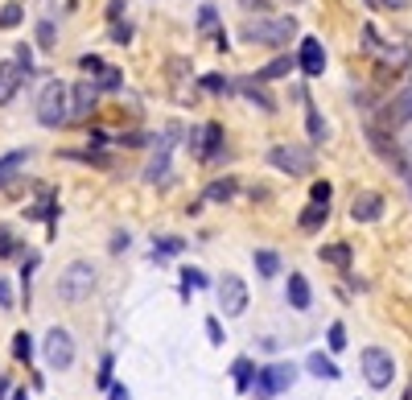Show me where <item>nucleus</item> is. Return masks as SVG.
<instances>
[{
	"mask_svg": "<svg viewBox=\"0 0 412 400\" xmlns=\"http://www.w3.org/2000/svg\"><path fill=\"white\" fill-rule=\"evenodd\" d=\"M293 380H297V368H293V364H268V368L256 372L252 392H256V400H272V397H281V392H289Z\"/></svg>",
	"mask_w": 412,
	"mask_h": 400,
	"instance_id": "5",
	"label": "nucleus"
},
{
	"mask_svg": "<svg viewBox=\"0 0 412 400\" xmlns=\"http://www.w3.org/2000/svg\"><path fill=\"white\" fill-rule=\"evenodd\" d=\"M99 384L111 388V355H103V364H99Z\"/></svg>",
	"mask_w": 412,
	"mask_h": 400,
	"instance_id": "40",
	"label": "nucleus"
},
{
	"mask_svg": "<svg viewBox=\"0 0 412 400\" xmlns=\"http://www.w3.org/2000/svg\"><path fill=\"white\" fill-rule=\"evenodd\" d=\"M25 78H29V74H25V70H21L12 58H8V62H0V107H4V103L17 95V87H21Z\"/></svg>",
	"mask_w": 412,
	"mask_h": 400,
	"instance_id": "15",
	"label": "nucleus"
},
{
	"mask_svg": "<svg viewBox=\"0 0 412 400\" xmlns=\"http://www.w3.org/2000/svg\"><path fill=\"white\" fill-rule=\"evenodd\" d=\"M8 252H12V231L0 227V256H8Z\"/></svg>",
	"mask_w": 412,
	"mask_h": 400,
	"instance_id": "45",
	"label": "nucleus"
},
{
	"mask_svg": "<svg viewBox=\"0 0 412 400\" xmlns=\"http://www.w3.org/2000/svg\"><path fill=\"white\" fill-rule=\"evenodd\" d=\"M376 8H396V12H404V8H412V0H376Z\"/></svg>",
	"mask_w": 412,
	"mask_h": 400,
	"instance_id": "43",
	"label": "nucleus"
},
{
	"mask_svg": "<svg viewBox=\"0 0 412 400\" xmlns=\"http://www.w3.org/2000/svg\"><path fill=\"white\" fill-rule=\"evenodd\" d=\"M219 306H223L227 318H239L248 310V285H243V277L223 273V281H219Z\"/></svg>",
	"mask_w": 412,
	"mask_h": 400,
	"instance_id": "9",
	"label": "nucleus"
},
{
	"mask_svg": "<svg viewBox=\"0 0 412 400\" xmlns=\"http://www.w3.org/2000/svg\"><path fill=\"white\" fill-rule=\"evenodd\" d=\"M297 66H301V74H305V78H322V74H326V50H322V41H318V37H305V41H301Z\"/></svg>",
	"mask_w": 412,
	"mask_h": 400,
	"instance_id": "12",
	"label": "nucleus"
},
{
	"mask_svg": "<svg viewBox=\"0 0 412 400\" xmlns=\"http://www.w3.org/2000/svg\"><path fill=\"white\" fill-rule=\"evenodd\" d=\"M235 178H219V182H210L206 186V194H202V202H231L235 198Z\"/></svg>",
	"mask_w": 412,
	"mask_h": 400,
	"instance_id": "19",
	"label": "nucleus"
},
{
	"mask_svg": "<svg viewBox=\"0 0 412 400\" xmlns=\"http://www.w3.org/2000/svg\"><path fill=\"white\" fill-rule=\"evenodd\" d=\"M314 202L330 207V182H314Z\"/></svg>",
	"mask_w": 412,
	"mask_h": 400,
	"instance_id": "39",
	"label": "nucleus"
},
{
	"mask_svg": "<svg viewBox=\"0 0 412 400\" xmlns=\"http://www.w3.org/2000/svg\"><path fill=\"white\" fill-rule=\"evenodd\" d=\"M206 339H210L215 347H223V326H219V318H206Z\"/></svg>",
	"mask_w": 412,
	"mask_h": 400,
	"instance_id": "38",
	"label": "nucleus"
},
{
	"mask_svg": "<svg viewBox=\"0 0 412 400\" xmlns=\"http://www.w3.org/2000/svg\"><path fill=\"white\" fill-rule=\"evenodd\" d=\"M359 37H363V54H371V58H380V74H404L409 70V62H412V54H409V45L404 41H384L380 33H376V25L367 21L363 29H359Z\"/></svg>",
	"mask_w": 412,
	"mask_h": 400,
	"instance_id": "1",
	"label": "nucleus"
},
{
	"mask_svg": "<svg viewBox=\"0 0 412 400\" xmlns=\"http://www.w3.org/2000/svg\"><path fill=\"white\" fill-rule=\"evenodd\" d=\"M293 66H297V58H293V54H281V58H272L268 66H260L252 78H256V83H277V78H285Z\"/></svg>",
	"mask_w": 412,
	"mask_h": 400,
	"instance_id": "16",
	"label": "nucleus"
},
{
	"mask_svg": "<svg viewBox=\"0 0 412 400\" xmlns=\"http://www.w3.org/2000/svg\"><path fill=\"white\" fill-rule=\"evenodd\" d=\"M124 8H128V0H107V17L120 25V17H124Z\"/></svg>",
	"mask_w": 412,
	"mask_h": 400,
	"instance_id": "41",
	"label": "nucleus"
},
{
	"mask_svg": "<svg viewBox=\"0 0 412 400\" xmlns=\"http://www.w3.org/2000/svg\"><path fill=\"white\" fill-rule=\"evenodd\" d=\"M12 400H29V397H25V388H21V392H12Z\"/></svg>",
	"mask_w": 412,
	"mask_h": 400,
	"instance_id": "50",
	"label": "nucleus"
},
{
	"mask_svg": "<svg viewBox=\"0 0 412 400\" xmlns=\"http://www.w3.org/2000/svg\"><path fill=\"white\" fill-rule=\"evenodd\" d=\"M380 215H384V198H380V194H371V190H367V194H355V202H351V219H355V223H376Z\"/></svg>",
	"mask_w": 412,
	"mask_h": 400,
	"instance_id": "13",
	"label": "nucleus"
},
{
	"mask_svg": "<svg viewBox=\"0 0 412 400\" xmlns=\"http://www.w3.org/2000/svg\"><path fill=\"white\" fill-rule=\"evenodd\" d=\"M41 351H45V364H50L54 372H66V368L74 364V339H70L62 326H54V330L45 335V347H41Z\"/></svg>",
	"mask_w": 412,
	"mask_h": 400,
	"instance_id": "10",
	"label": "nucleus"
},
{
	"mask_svg": "<svg viewBox=\"0 0 412 400\" xmlns=\"http://www.w3.org/2000/svg\"><path fill=\"white\" fill-rule=\"evenodd\" d=\"M359 364H363V376H367L371 388H388V384L396 380V364H392V355H388L384 347H367Z\"/></svg>",
	"mask_w": 412,
	"mask_h": 400,
	"instance_id": "7",
	"label": "nucleus"
},
{
	"mask_svg": "<svg viewBox=\"0 0 412 400\" xmlns=\"http://www.w3.org/2000/svg\"><path fill=\"white\" fill-rule=\"evenodd\" d=\"M8 397V380H0V400Z\"/></svg>",
	"mask_w": 412,
	"mask_h": 400,
	"instance_id": "49",
	"label": "nucleus"
},
{
	"mask_svg": "<svg viewBox=\"0 0 412 400\" xmlns=\"http://www.w3.org/2000/svg\"><path fill=\"white\" fill-rule=\"evenodd\" d=\"M243 8H256V12H268V0H243Z\"/></svg>",
	"mask_w": 412,
	"mask_h": 400,
	"instance_id": "48",
	"label": "nucleus"
},
{
	"mask_svg": "<svg viewBox=\"0 0 412 400\" xmlns=\"http://www.w3.org/2000/svg\"><path fill=\"white\" fill-rule=\"evenodd\" d=\"M289 306L293 310H310V281L301 273H289Z\"/></svg>",
	"mask_w": 412,
	"mask_h": 400,
	"instance_id": "18",
	"label": "nucleus"
},
{
	"mask_svg": "<svg viewBox=\"0 0 412 400\" xmlns=\"http://www.w3.org/2000/svg\"><path fill=\"white\" fill-rule=\"evenodd\" d=\"M268 165L289 173V178H301V173H314V149H301V145H272L268 149Z\"/></svg>",
	"mask_w": 412,
	"mask_h": 400,
	"instance_id": "6",
	"label": "nucleus"
},
{
	"mask_svg": "<svg viewBox=\"0 0 412 400\" xmlns=\"http://www.w3.org/2000/svg\"><path fill=\"white\" fill-rule=\"evenodd\" d=\"M310 372H314L318 380H338V376H343V372H338V364H334L330 355H322V351H314V355H310Z\"/></svg>",
	"mask_w": 412,
	"mask_h": 400,
	"instance_id": "21",
	"label": "nucleus"
},
{
	"mask_svg": "<svg viewBox=\"0 0 412 400\" xmlns=\"http://www.w3.org/2000/svg\"><path fill=\"white\" fill-rule=\"evenodd\" d=\"M95 87H103V91H116L120 83H124V70H116V66H103L99 70V78H91Z\"/></svg>",
	"mask_w": 412,
	"mask_h": 400,
	"instance_id": "30",
	"label": "nucleus"
},
{
	"mask_svg": "<svg viewBox=\"0 0 412 400\" xmlns=\"http://www.w3.org/2000/svg\"><path fill=\"white\" fill-rule=\"evenodd\" d=\"M91 289H95V269L87 260H74V264L62 269V277H58V297L62 302L78 306L83 297H91Z\"/></svg>",
	"mask_w": 412,
	"mask_h": 400,
	"instance_id": "4",
	"label": "nucleus"
},
{
	"mask_svg": "<svg viewBox=\"0 0 412 400\" xmlns=\"http://www.w3.org/2000/svg\"><path fill=\"white\" fill-rule=\"evenodd\" d=\"M0 306H4V310H12V293H8V285H4V281H0Z\"/></svg>",
	"mask_w": 412,
	"mask_h": 400,
	"instance_id": "47",
	"label": "nucleus"
},
{
	"mask_svg": "<svg viewBox=\"0 0 412 400\" xmlns=\"http://www.w3.org/2000/svg\"><path fill=\"white\" fill-rule=\"evenodd\" d=\"M363 4H367V8H376V0H363Z\"/></svg>",
	"mask_w": 412,
	"mask_h": 400,
	"instance_id": "51",
	"label": "nucleus"
},
{
	"mask_svg": "<svg viewBox=\"0 0 412 400\" xmlns=\"http://www.w3.org/2000/svg\"><path fill=\"white\" fill-rule=\"evenodd\" d=\"M25 161H29V149H17V153H4L0 157V186L17 173V169H25Z\"/></svg>",
	"mask_w": 412,
	"mask_h": 400,
	"instance_id": "22",
	"label": "nucleus"
},
{
	"mask_svg": "<svg viewBox=\"0 0 412 400\" xmlns=\"http://www.w3.org/2000/svg\"><path fill=\"white\" fill-rule=\"evenodd\" d=\"M202 91H210V95H227L231 83H227V74H202Z\"/></svg>",
	"mask_w": 412,
	"mask_h": 400,
	"instance_id": "31",
	"label": "nucleus"
},
{
	"mask_svg": "<svg viewBox=\"0 0 412 400\" xmlns=\"http://www.w3.org/2000/svg\"><path fill=\"white\" fill-rule=\"evenodd\" d=\"M95 99H99V87H95L91 78L74 83V91H70V116H91Z\"/></svg>",
	"mask_w": 412,
	"mask_h": 400,
	"instance_id": "14",
	"label": "nucleus"
},
{
	"mask_svg": "<svg viewBox=\"0 0 412 400\" xmlns=\"http://www.w3.org/2000/svg\"><path fill=\"white\" fill-rule=\"evenodd\" d=\"M190 289H206V273L202 269H182V297L190 302Z\"/></svg>",
	"mask_w": 412,
	"mask_h": 400,
	"instance_id": "27",
	"label": "nucleus"
},
{
	"mask_svg": "<svg viewBox=\"0 0 412 400\" xmlns=\"http://www.w3.org/2000/svg\"><path fill=\"white\" fill-rule=\"evenodd\" d=\"M149 182H169V140H165L161 153L153 157V165H149Z\"/></svg>",
	"mask_w": 412,
	"mask_h": 400,
	"instance_id": "23",
	"label": "nucleus"
},
{
	"mask_svg": "<svg viewBox=\"0 0 412 400\" xmlns=\"http://www.w3.org/2000/svg\"><path fill=\"white\" fill-rule=\"evenodd\" d=\"M235 87H239V91H243V95H248V99H252L256 107H264V112H277V99H272V95L264 91V83H256L252 74H248V78H239Z\"/></svg>",
	"mask_w": 412,
	"mask_h": 400,
	"instance_id": "17",
	"label": "nucleus"
},
{
	"mask_svg": "<svg viewBox=\"0 0 412 400\" xmlns=\"http://www.w3.org/2000/svg\"><path fill=\"white\" fill-rule=\"evenodd\" d=\"M322 260L347 269V264H351V248H347V244H330V248H322Z\"/></svg>",
	"mask_w": 412,
	"mask_h": 400,
	"instance_id": "28",
	"label": "nucleus"
},
{
	"mask_svg": "<svg viewBox=\"0 0 412 400\" xmlns=\"http://www.w3.org/2000/svg\"><path fill=\"white\" fill-rule=\"evenodd\" d=\"M326 219H330V207H322V202H310V207L301 211V219H297V223H301V231H318Z\"/></svg>",
	"mask_w": 412,
	"mask_h": 400,
	"instance_id": "20",
	"label": "nucleus"
},
{
	"mask_svg": "<svg viewBox=\"0 0 412 400\" xmlns=\"http://www.w3.org/2000/svg\"><path fill=\"white\" fill-rule=\"evenodd\" d=\"M12 355L21 359V364H29V355H33V339L21 330V335H12Z\"/></svg>",
	"mask_w": 412,
	"mask_h": 400,
	"instance_id": "33",
	"label": "nucleus"
},
{
	"mask_svg": "<svg viewBox=\"0 0 412 400\" xmlns=\"http://www.w3.org/2000/svg\"><path fill=\"white\" fill-rule=\"evenodd\" d=\"M235 384H239V392H248L252 388V380H256V368H252V359H235Z\"/></svg>",
	"mask_w": 412,
	"mask_h": 400,
	"instance_id": "29",
	"label": "nucleus"
},
{
	"mask_svg": "<svg viewBox=\"0 0 412 400\" xmlns=\"http://www.w3.org/2000/svg\"><path fill=\"white\" fill-rule=\"evenodd\" d=\"M37 120H41L45 128H62V124L70 120V91H66V83L50 78V83L41 87V95H37Z\"/></svg>",
	"mask_w": 412,
	"mask_h": 400,
	"instance_id": "3",
	"label": "nucleus"
},
{
	"mask_svg": "<svg viewBox=\"0 0 412 400\" xmlns=\"http://www.w3.org/2000/svg\"><path fill=\"white\" fill-rule=\"evenodd\" d=\"M293 33H297V17H256V21L248 17L239 29V37L252 45H285Z\"/></svg>",
	"mask_w": 412,
	"mask_h": 400,
	"instance_id": "2",
	"label": "nucleus"
},
{
	"mask_svg": "<svg viewBox=\"0 0 412 400\" xmlns=\"http://www.w3.org/2000/svg\"><path fill=\"white\" fill-rule=\"evenodd\" d=\"M21 17H25V12H21V4H4V8H0V29H17V25H21Z\"/></svg>",
	"mask_w": 412,
	"mask_h": 400,
	"instance_id": "34",
	"label": "nucleus"
},
{
	"mask_svg": "<svg viewBox=\"0 0 412 400\" xmlns=\"http://www.w3.org/2000/svg\"><path fill=\"white\" fill-rule=\"evenodd\" d=\"M87 145H91V149H103V145H107V132H99V128L87 132Z\"/></svg>",
	"mask_w": 412,
	"mask_h": 400,
	"instance_id": "44",
	"label": "nucleus"
},
{
	"mask_svg": "<svg viewBox=\"0 0 412 400\" xmlns=\"http://www.w3.org/2000/svg\"><path fill=\"white\" fill-rule=\"evenodd\" d=\"M223 124H202V128H190V149L202 157V161H215V157H223Z\"/></svg>",
	"mask_w": 412,
	"mask_h": 400,
	"instance_id": "8",
	"label": "nucleus"
},
{
	"mask_svg": "<svg viewBox=\"0 0 412 400\" xmlns=\"http://www.w3.org/2000/svg\"><path fill=\"white\" fill-rule=\"evenodd\" d=\"M289 4H301V0H289Z\"/></svg>",
	"mask_w": 412,
	"mask_h": 400,
	"instance_id": "52",
	"label": "nucleus"
},
{
	"mask_svg": "<svg viewBox=\"0 0 412 400\" xmlns=\"http://www.w3.org/2000/svg\"><path fill=\"white\" fill-rule=\"evenodd\" d=\"M107 392H111V397H107V400H132V397H128V388H124V384H111Z\"/></svg>",
	"mask_w": 412,
	"mask_h": 400,
	"instance_id": "46",
	"label": "nucleus"
},
{
	"mask_svg": "<svg viewBox=\"0 0 412 400\" xmlns=\"http://www.w3.org/2000/svg\"><path fill=\"white\" fill-rule=\"evenodd\" d=\"M111 41H116V45H128V41H132V25H128V21L116 25V29H111Z\"/></svg>",
	"mask_w": 412,
	"mask_h": 400,
	"instance_id": "37",
	"label": "nucleus"
},
{
	"mask_svg": "<svg viewBox=\"0 0 412 400\" xmlns=\"http://www.w3.org/2000/svg\"><path fill=\"white\" fill-rule=\"evenodd\" d=\"M198 33H215V37L223 33V29H219V8H215V4H202V8H198Z\"/></svg>",
	"mask_w": 412,
	"mask_h": 400,
	"instance_id": "24",
	"label": "nucleus"
},
{
	"mask_svg": "<svg viewBox=\"0 0 412 400\" xmlns=\"http://www.w3.org/2000/svg\"><path fill=\"white\" fill-rule=\"evenodd\" d=\"M384 124H388V128H404V124H412V83H404V87L384 103Z\"/></svg>",
	"mask_w": 412,
	"mask_h": 400,
	"instance_id": "11",
	"label": "nucleus"
},
{
	"mask_svg": "<svg viewBox=\"0 0 412 400\" xmlns=\"http://www.w3.org/2000/svg\"><path fill=\"white\" fill-rule=\"evenodd\" d=\"M78 66H83L87 74H91V70H103V62H99L95 54H83V58H78Z\"/></svg>",
	"mask_w": 412,
	"mask_h": 400,
	"instance_id": "42",
	"label": "nucleus"
},
{
	"mask_svg": "<svg viewBox=\"0 0 412 400\" xmlns=\"http://www.w3.org/2000/svg\"><path fill=\"white\" fill-rule=\"evenodd\" d=\"M326 343H330V351H343V347H347V326H343V322H334V326H330V335H326Z\"/></svg>",
	"mask_w": 412,
	"mask_h": 400,
	"instance_id": "35",
	"label": "nucleus"
},
{
	"mask_svg": "<svg viewBox=\"0 0 412 400\" xmlns=\"http://www.w3.org/2000/svg\"><path fill=\"white\" fill-rule=\"evenodd\" d=\"M305 124H310V140H314V145H322V140H326V120L318 116V107H314V103L305 107Z\"/></svg>",
	"mask_w": 412,
	"mask_h": 400,
	"instance_id": "25",
	"label": "nucleus"
},
{
	"mask_svg": "<svg viewBox=\"0 0 412 400\" xmlns=\"http://www.w3.org/2000/svg\"><path fill=\"white\" fill-rule=\"evenodd\" d=\"M37 45H41V50L54 45V21H41V25H37Z\"/></svg>",
	"mask_w": 412,
	"mask_h": 400,
	"instance_id": "36",
	"label": "nucleus"
},
{
	"mask_svg": "<svg viewBox=\"0 0 412 400\" xmlns=\"http://www.w3.org/2000/svg\"><path fill=\"white\" fill-rule=\"evenodd\" d=\"M182 252V240L177 235H161L157 244H153V256H177Z\"/></svg>",
	"mask_w": 412,
	"mask_h": 400,
	"instance_id": "32",
	"label": "nucleus"
},
{
	"mask_svg": "<svg viewBox=\"0 0 412 400\" xmlns=\"http://www.w3.org/2000/svg\"><path fill=\"white\" fill-rule=\"evenodd\" d=\"M256 269H260V277H277V273H281V256L268 252V248H260V252H256Z\"/></svg>",
	"mask_w": 412,
	"mask_h": 400,
	"instance_id": "26",
	"label": "nucleus"
}]
</instances>
